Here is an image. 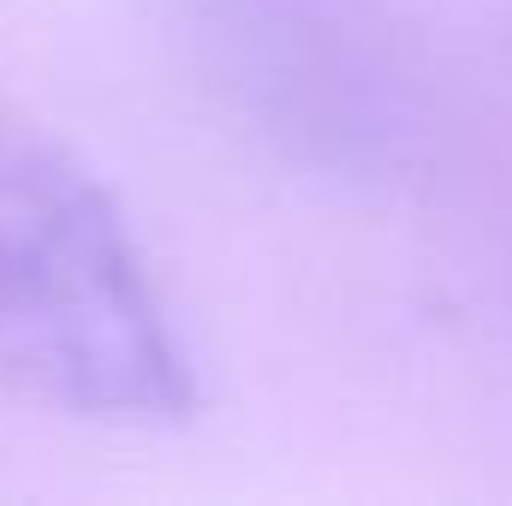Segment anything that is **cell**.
<instances>
[{
	"label": "cell",
	"mask_w": 512,
	"mask_h": 506,
	"mask_svg": "<svg viewBox=\"0 0 512 506\" xmlns=\"http://www.w3.org/2000/svg\"><path fill=\"white\" fill-rule=\"evenodd\" d=\"M0 381L48 411L161 429L197 381L108 191L48 137L0 126Z\"/></svg>",
	"instance_id": "obj_1"
}]
</instances>
